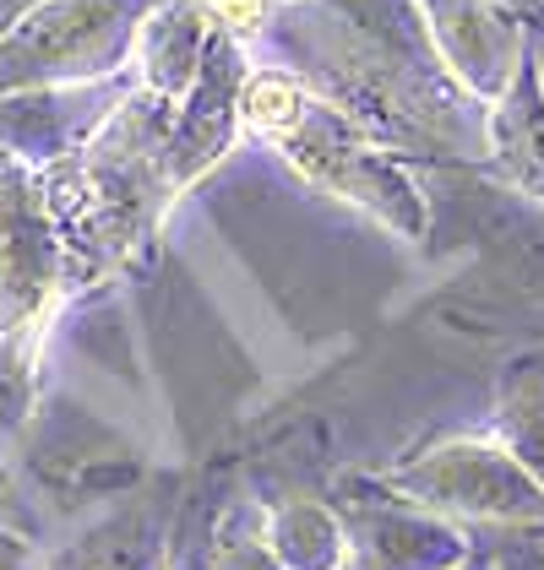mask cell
<instances>
[{"instance_id": "1", "label": "cell", "mask_w": 544, "mask_h": 570, "mask_svg": "<svg viewBox=\"0 0 544 570\" xmlns=\"http://www.w3.org/2000/svg\"><path fill=\"white\" fill-rule=\"evenodd\" d=\"M169 126H175V98L136 82L82 153L39 169L66 239V288L77 277L88 283L126 266L153 239L164 207L175 202Z\"/></svg>"}, {"instance_id": "2", "label": "cell", "mask_w": 544, "mask_h": 570, "mask_svg": "<svg viewBox=\"0 0 544 570\" xmlns=\"http://www.w3.org/2000/svg\"><path fill=\"white\" fill-rule=\"evenodd\" d=\"M240 120L305 185L370 213L381 228L404 239H425L430 207H425L419 179L392 158L381 136H370L332 98L305 88L289 66H251L245 92H240Z\"/></svg>"}, {"instance_id": "3", "label": "cell", "mask_w": 544, "mask_h": 570, "mask_svg": "<svg viewBox=\"0 0 544 570\" xmlns=\"http://www.w3.org/2000/svg\"><path fill=\"white\" fill-rule=\"evenodd\" d=\"M158 0H33L0 28V92L104 82L132 71L136 33Z\"/></svg>"}, {"instance_id": "4", "label": "cell", "mask_w": 544, "mask_h": 570, "mask_svg": "<svg viewBox=\"0 0 544 570\" xmlns=\"http://www.w3.org/2000/svg\"><path fill=\"white\" fill-rule=\"evenodd\" d=\"M376 479L457 522L544 527V483L496 435H447Z\"/></svg>"}, {"instance_id": "5", "label": "cell", "mask_w": 544, "mask_h": 570, "mask_svg": "<svg viewBox=\"0 0 544 570\" xmlns=\"http://www.w3.org/2000/svg\"><path fill=\"white\" fill-rule=\"evenodd\" d=\"M66 294V239L45 175L0 147V337L22 321L55 315Z\"/></svg>"}, {"instance_id": "6", "label": "cell", "mask_w": 544, "mask_h": 570, "mask_svg": "<svg viewBox=\"0 0 544 570\" xmlns=\"http://www.w3.org/2000/svg\"><path fill=\"white\" fill-rule=\"evenodd\" d=\"M338 511L365 570H453L474 554V538L457 517H441L381 479H349Z\"/></svg>"}, {"instance_id": "7", "label": "cell", "mask_w": 544, "mask_h": 570, "mask_svg": "<svg viewBox=\"0 0 544 570\" xmlns=\"http://www.w3.org/2000/svg\"><path fill=\"white\" fill-rule=\"evenodd\" d=\"M251 77V55L245 39H234L229 28L213 33V45L202 55V71L191 77V88L175 98V126H169V185L185 196L207 169H218L240 136V92Z\"/></svg>"}, {"instance_id": "8", "label": "cell", "mask_w": 544, "mask_h": 570, "mask_svg": "<svg viewBox=\"0 0 544 570\" xmlns=\"http://www.w3.org/2000/svg\"><path fill=\"white\" fill-rule=\"evenodd\" d=\"M136 88V71L104 77V82H60V88L0 92V147L22 164L49 169L71 153H82L93 131L120 109V98Z\"/></svg>"}, {"instance_id": "9", "label": "cell", "mask_w": 544, "mask_h": 570, "mask_svg": "<svg viewBox=\"0 0 544 570\" xmlns=\"http://www.w3.org/2000/svg\"><path fill=\"white\" fill-rule=\"evenodd\" d=\"M425 22L436 55L463 92L496 104L517 66L528 60V22L506 0H425Z\"/></svg>"}, {"instance_id": "10", "label": "cell", "mask_w": 544, "mask_h": 570, "mask_svg": "<svg viewBox=\"0 0 544 570\" xmlns=\"http://www.w3.org/2000/svg\"><path fill=\"white\" fill-rule=\"evenodd\" d=\"M175 522L153 500H120L45 554V570H169Z\"/></svg>"}, {"instance_id": "11", "label": "cell", "mask_w": 544, "mask_h": 570, "mask_svg": "<svg viewBox=\"0 0 544 570\" xmlns=\"http://www.w3.org/2000/svg\"><path fill=\"white\" fill-rule=\"evenodd\" d=\"M218 33V17H213V0H158L136 33V55L132 71L142 88L164 92V98H181L191 88V77L202 71V55Z\"/></svg>"}, {"instance_id": "12", "label": "cell", "mask_w": 544, "mask_h": 570, "mask_svg": "<svg viewBox=\"0 0 544 570\" xmlns=\"http://www.w3.org/2000/svg\"><path fill=\"white\" fill-rule=\"evenodd\" d=\"M485 153H490V164L523 196L544 202V88H540V71H534V49L517 66V77L506 82V92L490 104Z\"/></svg>"}, {"instance_id": "13", "label": "cell", "mask_w": 544, "mask_h": 570, "mask_svg": "<svg viewBox=\"0 0 544 570\" xmlns=\"http://www.w3.org/2000/svg\"><path fill=\"white\" fill-rule=\"evenodd\" d=\"M262 522H268V543L278 549L283 570H338L354 560L349 522H343L338 500L289 494V500L262 505Z\"/></svg>"}, {"instance_id": "14", "label": "cell", "mask_w": 544, "mask_h": 570, "mask_svg": "<svg viewBox=\"0 0 544 570\" xmlns=\"http://www.w3.org/2000/svg\"><path fill=\"white\" fill-rule=\"evenodd\" d=\"M490 435L544 483V358H512L501 370Z\"/></svg>"}, {"instance_id": "15", "label": "cell", "mask_w": 544, "mask_h": 570, "mask_svg": "<svg viewBox=\"0 0 544 570\" xmlns=\"http://www.w3.org/2000/svg\"><path fill=\"white\" fill-rule=\"evenodd\" d=\"M49 315L22 321L0 337V435H17L39 402V358H45Z\"/></svg>"}, {"instance_id": "16", "label": "cell", "mask_w": 544, "mask_h": 570, "mask_svg": "<svg viewBox=\"0 0 544 570\" xmlns=\"http://www.w3.org/2000/svg\"><path fill=\"white\" fill-rule=\"evenodd\" d=\"M213 570H283L278 549L268 543L262 505L251 500H229L213 527Z\"/></svg>"}, {"instance_id": "17", "label": "cell", "mask_w": 544, "mask_h": 570, "mask_svg": "<svg viewBox=\"0 0 544 570\" xmlns=\"http://www.w3.org/2000/svg\"><path fill=\"white\" fill-rule=\"evenodd\" d=\"M213 527H218V505L191 500L175 517V538H169V570H213Z\"/></svg>"}, {"instance_id": "18", "label": "cell", "mask_w": 544, "mask_h": 570, "mask_svg": "<svg viewBox=\"0 0 544 570\" xmlns=\"http://www.w3.org/2000/svg\"><path fill=\"white\" fill-rule=\"evenodd\" d=\"M0 570H45V554L28 538H17V532L0 527Z\"/></svg>"}, {"instance_id": "19", "label": "cell", "mask_w": 544, "mask_h": 570, "mask_svg": "<svg viewBox=\"0 0 544 570\" xmlns=\"http://www.w3.org/2000/svg\"><path fill=\"white\" fill-rule=\"evenodd\" d=\"M453 570H506V566H501V560L490 554V549H479V543H474V554H468L463 566H453Z\"/></svg>"}, {"instance_id": "20", "label": "cell", "mask_w": 544, "mask_h": 570, "mask_svg": "<svg viewBox=\"0 0 544 570\" xmlns=\"http://www.w3.org/2000/svg\"><path fill=\"white\" fill-rule=\"evenodd\" d=\"M338 570H365V566H360V560H349V566H338Z\"/></svg>"}]
</instances>
